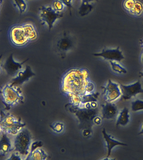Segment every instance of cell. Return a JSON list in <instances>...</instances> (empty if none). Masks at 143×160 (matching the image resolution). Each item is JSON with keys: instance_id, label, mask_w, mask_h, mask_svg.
<instances>
[{"instance_id": "6", "label": "cell", "mask_w": 143, "mask_h": 160, "mask_svg": "<svg viewBox=\"0 0 143 160\" xmlns=\"http://www.w3.org/2000/svg\"><path fill=\"white\" fill-rule=\"evenodd\" d=\"M14 136L13 140L14 151L18 152L21 156H28L32 144L31 132L27 128H23Z\"/></svg>"}, {"instance_id": "34", "label": "cell", "mask_w": 143, "mask_h": 160, "mask_svg": "<svg viewBox=\"0 0 143 160\" xmlns=\"http://www.w3.org/2000/svg\"><path fill=\"white\" fill-rule=\"evenodd\" d=\"M138 134H139V135L143 134V122L142 127L141 131H140V132H139V133H138Z\"/></svg>"}, {"instance_id": "3", "label": "cell", "mask_w": 143, "mask_h": 160, "mask_svg": "<svg viewBox=\"0 0 143 160\" xmlns=\"http://www.w3.org/2000/svg\"><path fill=\"white\" fill-rule=\"evenodd\" d=\"M66 105L69 111L77 117L81 127L91 130L94 119L98 116V107H93L90 103L85 104V106L83 107L73 103Z\"/></svg>"}, {"instance_id": "35", "label": "cell", "mask_w": 143, "mask_h": 160, "mask_svg": "<svg viewBox=\"0 0 143 160\" xmlns=\"http://www.w3.org/2000/svg\"><path fill=\"white\" fill-rule=\"evenodd\" d=\"M3 2V0H0V8L2 6Z\"/></svg>"}, {"instance_id": "19", "label": "cell", "mask_w": 143, "mask_h": 160, "mask_svg": "<svg viewBox=\"0 0 143 160\" xmlns=\"http://www.w3.org/2000/svg\"><path fill=\"white\" fill-rule=\"evenodd\" d=\"M94 8L93 5L91 3H81L79 9V13L81 16H84L88 14Z\"/></svg>"}, {"instance_id": "15", "label": "cell", "mask_w": 143, "mask_h": 160, "mask_svg": "<svg viewBox=\"0 0 143 160\" xmlns=\"http://www.w3.org/2000/svg\"><path fill=\"white\" fill-rule=\"evenodd\" d=\"M73 45V41L72 38L65 35L60 38L57 41L56 48L60 52H65L71 50Z\"/></svg>"}, {"instance_id": "11", "label": "cell", "mask_w": 143, "mask_h": 160, "mask_svg": "<svg viewBox=\"0 0 143 160\" xmlns=\"http://www.w3.org/2000/svg\"><path fill=\"white\" fill-rule=\"evenodd\" d=\"M27 60L21 62H16L14 60L13 54H11L8 58L3 68L7 73L11 77H15L22 68V66Z\"/></svg>"}, {"instance_id": "9", "label": "cell", "mask_w": 143, "mask_h": 160, "mask_svg": "<svg viewBox=\"0 0 143 160\" xmlns=\"http://www.w3.org/2000/svg\"><path fill=\"white\" fill-rule=\"evenodd\" d=\"M120 87L122 93V99L129 100L138 94L143 93V89L139 81L129 85L120 84Z\"/></svg>"}, {"instance_id": "14", "label": "cell", "mask_w": 143, "mask_h": 160, "mask_svg": "<svg viewBox=\"0 0 143 160\" xmlns=\"http://www.w3.org/2000/svg\"><path fill=\"white\" fill-rule=\"evenodd\" d=\"M101 105L102 114L103 118L112 120L116 118L118 113V108L115 104L106 102Z\"/></svg>"}, {"instance_id": "29", "label": "cell", "mask_w": 143, "mask_h": 160, "mask_svg": "<svg viewBox=\"0 0 143 160\" xmlns=\"http://www.w3.org/2000/svg\"><path fill=\"white\" fill-rule=\"evenodd\" d=\"M8 157V158L6 159L8 160H21L22 159V158H21V155L18 152H16V151H14V152L11 154L10 157Z\"/></svg>"}, {"instance_id": "37", "label": "cell", "mask_w": 143, "mask_h": 160, "mask_svg": "<svg viewBox=\"0 0 143 160\" xmlns=\"http://www.w3.org/2000/svg\"><path fill=\"white\" fill-rule=\"evenodd\" d=\"M3 54L0 55V64H1V58H2ZM0 74H1V70H0Z\"/></svg>"}, {"instance_id": "23", "label": "cell", "mask_w": 143, "mask_h": 160, "mask_svg": "<svg viewBox=\"0 0 143 160\" xmlns=\"http://www.w3.org/2000/svg\"><path fill=\"white\" fill-rule=\"evenodd\" d=\"M51 6L56 12H61L65 8V5L60 0H54Z\"/></svg>"}, {"instance_id": "30", "label": "cell", "mask_w": 143, "mask_h": 160, "mask_svg": "<svg viewBox=\"0 0 143 160\" xmlns=\"http://www.w3.org/2000/svg\"><path fill=\"white\" fill-rule=\"evenodd\" d=\"M64 3V4L68 8L70 11V14L71 15L72 8V1L73 0H60Z\"/></svg>"}, {"instance_id": "38", "label": "cell", "mask_w": 143, "mask_h": 160, "mask_svg": "<svg viewBox=\"0 0 143 160\" xmlns=\"http://www.w3.org/2000/svg\"><path fill=\"white\" fill-rule=\"evenodd\" d=\"M140 43L142 45V47H143V40H140Z\"/></svg>"}, {"instance_id": "7", "label": "cell", "mask_w": 143, "mask_h": 160, "mask_svg": "<svg viewBox=\"0 0 143 160\" xmlns=\"http://www.w3.org/2000/svg\"><path fill=\"white\" fill-rule=\"evenodd\" d=\"M39 17L43 24H46L50 31L57 19L63 16V14L56 12L51 6H42L39 10Z\"/></svg>"}, {"instance_id": "20", "label": "cell", "mask_w": 143, "mask_h": 160, "mask_svg": "<svg viewBox=\"0 0 143 160\" xmlns=\"http://www.w3.org/2000/svg\"><path fill=\"white\" fill-rule=\"evenodd\" d=\"M110 65H111V68L115 72H119L120 73H126L127 71L121 65L117 63L116 61H109Z\"/></svg>"}, {"instance_id": "25", "label": "cell", "mask_w": 143, "mask_h": 160, "mask_svg": "<svg viewBox=\"0 0 143 160\" xmlns=\"http://www.w3.org/2000/svg\"><path fill=\"white\" fill-rule=\"evenodd\" d=\"M50 127L55 132H60L63 130L64 124L61 122H56L50 125Z\"/></svg>"}, {"instance_id": "17", "label": "cell", "mask_w": 143, "mask_h": 160, "mask_svg": "<svg viewBox=\"0 0 143 160\" xmlns=\"http://www.w3.org/2000/svg\"><path fill=\"white\" fill-rule=\"evenodd\" d=\"M48 157L47 153L41 148H36L32 152H30L26 160H44Z\"/></svg>"}, {"instance_id": "10", "label": "cell", "mask_w": 143, "mask_h": 160, "mask_svg": "<svg viewBox=\"0 0 143 160\" xmlns=\"http://www.w3.org/2000/svg\"><path fill=\"white\" fill-rule=\"evenodd\" d=\"M94 56L103 58L104 59L109 61L120 62L124 59V57L123 52L118 46L116 48L104 49L100 52L93 54Z\"/></svg>"}, {"instance_id": "40", "label": "cell", "mask_w": 143, "mask_h": 160, "mask_svg": "<svg viewBox=\"0 0 143 160\" xmlns=\"http://www.w3.org/2000/svg\"><path fill=\"white\" fill-rule=\"evenodd\" d=\"M142 62L143 63V54L142 55Z\"/></svg>"}, {"instance_id": "12", "label": "cell", "mask_w": 143, "mask_h": 160, "mask_svg": "<svg viewBox=\"0 0 143 160\" xmlns=\"http://www.w3.org/2000/svg\"><path fill=\"white\" fill-rule=\"evenodd\" d=\"M35 75L36 74L32 71L31 67L26 66L24 70L20 71L17 75L12 79L11 84L13 86L22 85Z\"/></svg>"}, {"instance_id": "13", "label": "cell", "mask_w": 143, "mask_h": 160, "mask_svg": "<svg viewBox=\"0 0 143 160\" xmlns=\"http://www.w3.org/2000/svg\"><path fill=\"white\" fill-rule=\"evenodd\" d=\"M13 151V146L8 134L3 132L0 135V157L9 156Z\"/></svg>"}, {"instance_id": "5", "label": "cell", "mask_w": 143, "mask_h": 160, "mask_svg": "<svg viewBox=\"0 0 143 160\" xmlns=\"http://www.w3.org/2000/svg\"><path fill=\"white\" fill-rule=\"evenodd\" d=\"M26 125L21 118L17 119L10 112L2 110L0 111V127L3 132L14 136Z\"/></svg>"}, {"instance_id": "27", "label": "cell", "mask_w": 143, "mask_h": 160, "mask_svg": "<svg viewBox=\"0 0 143 160\" xmlns=\"http://www.w3.org/2000/svg\"><path fill=\"white\" fill-rule=\"evenodd\" d=\"M94 88V86L93 82L91 81H89L87 84L86 87H85V92L84 94H89L91 93Z\"/></svg>"}, {"instance_id": "4", "label": "cell", "mask_w": 143, "mask_h": 160, "mask_svg": "<svg viewBox=\"0 0 143 160\" xmlns=\"http://www.w3.org/2000/svg\"><path fill=\"white\" fill-rule=\"evenodd\" d=\"M0 98L6 110H10L19 103H24V96L21 88L11 84H7L0 91Z\"/></svg>"}, {"instance_id": "18", "label": "cell", "mask_w": 143, "mask_h": 160, "mask_svg": "<svg viewBox=\"0 0 143 160\" xmlns=\"http://www.w3.org/2000/svg\"><path fill=\"white\" fill-rule=\"evenodd\" d=\"M130 116L129 114V109L126 107L124 109L119 113V117L118 118L116 123V126H125L129 122Z\"/></svg>"}, {"instance_id": "8", "label": "cell", "mask_w": 143, "mask_h": 160, "mask_svg": "<svg viewBox=\"0 0 143 160\" xmlns=\"http://www.w3.org/2000/svg\"><path fill=\"white\" fill-rule=\"evenodd\" d=\"M101 88L106 102H113L121 96V90L119 84L113 82L111 80L109 79L106 86H101Z\"/></svg>"}, {"instance_id": "39", "label": "cell", "mask_w": 143, "mask_h": 160, "mask_svg": "<svg viewBox=\"0 0 143 160\" xmlns=\"http://www.w3.org/2000/svg\"><path fill=\"white\" fill-rule=\"evenodd\" d=\"M3 132L2 130H1V128L0 127V134H2Z\"/></svg>"}, {"instance_id": "36", "label": "cell", "mask_w": 143, "mask_h": 160, "mask_svg": "<svg viewBox=\"0 0 143 160\" xmlns=\"http://www.w3.org/2000/svg\"><path fill=\"white\" fill-rule=\"evenodd\" d=\"M139 74H140V77H143V72H139Z\"/></svg>"}, {"instance_id": "26", "label": "cell", "mask_w": 143, "mask_h": 160, "mask_svg": "<svg viewBox=\"0 0 143 160\" xmlns=\"http://www.w3.org/2000/svg\"><path fill=\"white\" fill-rule=\"evenodd\" d=\"M135 2V0H125L124 3V8L130 12V10L134 7Z\"/></svg>"}, {"instance_id": "1", "label": "cell", "mask_w": 143, "mask_h": 160, "mask_svg": "<svg viewBox=\"0 0 143 160\" xmlns=\"http://www.w3.org/2000/svg\"><path fill=\"white\" fill-rule=\"evenodd\" d=\"M90 81L89 71L86 69L74 68L68 71L63 78V90L73 96L83 95L85 87Z\"/></svg>"}, {"instance_id": "21", "label": "cell", "mask_w": 143, "mask_h": 160, "mask_svg": "<svg viewBox=\"0 0 143 160\" xmlns=\"http://www.w3.org/2000/svg\"><path fill=\"white\" fill-rule=\"evenodd\" d=\"M143 12V5L139 1H136L130 12L135 16H139Z\"/></svg>"}, {"instance_id": "24", "label": "cell", "mask_w": 143, "mask_h": 160, "mask_svg": "<svg viewBox=\"0 0 143 160\" xmlns=\"http://www.w3.org/2000/svg\"><path fill=\"white\" fill-rule=\"evenodd\" d=\"M21 14L26 11L27 6L25 0H13Z\"/></svg>"}, {"instance_id": "32", "label": "cell", "mask_w": 143, "mask_h": 160, "mask_svg": "<svg viewBox=\"0 0 143 160\" xmlns=\"http://www.w3.org/2000/svg\"><path fill=\"white\" fill-rule=\"evenodd\" d=\"M94 122L97 125H99L101 122V119L98 116H96L94 119Z\"/></svg>"}, {"instance_id": "33", "label": "cell", "mask_w": 143, "mask_h": 160, "mask_svg": "<svg viewBox=\"0 0 143 160\" xmlns=\"http://www.w3.org/2000/svg\"><path fill=\"white\" fill-rule=\"evenodd\" d=\"M98 0H82V3H91L92 2H94V1H98Z\"/></svg>"}, {"instance_id": "22", "label": "cell", "mask_w": 143, "mask_h": 160, "mask_svg": "<svg viewBox=\"0 0 143 160\" xmlns=\"http://www.w3.org/2000/svg\"><path fill=\"white\" fill-rule=\"evenodd\" d=\"M131 110L134 112L143 110V101L136 99L131 102Z\"/></svg>"}, {"instance_id": "28", "label": "cell", "mask_w": 143, "mask_h": 160, "mask_svg": "<svg viewBox=\"0 0 143 160\" xmlns=\"http://www.w3.org/2000/svg\"><path fill=\"white\" fill-rule=\"evenodd\" d=\"M43 145V143L41 141H37L34 142L33 143L31 144L30 152H32L38 148L42 147Z\"/></svg>"}, {"instance_id": "16", "label": "cell", "mask_w": 143, "mask_h": 160, "mask_svg": "<svg viewBox=\"0 0 143 160\" xmlns=\"http://www.w3.org/2000/svg\"><path fill=\"white\" fill-rule=\"evenodd\" d=\"M103 136L105 142H106V147L107 148L108 154L107 157H109L111 154L112 150L115 146H127V145L126 144L124 143V142H120L114 139L111 136L108 134L107 133L106 131L105 128H103L102 131Z\"/></svg>"}, {"instance_id": "2", "label": "cell", "mask_w": 143, "mask_h": 160, "mask_svg": "<svg viewBox=\"0 0 143 160\" xmlns=\"http://www.w3.org/2000/svg\"><path fill=\"white\" fill-rule=\"evenodd\" d=\"M9 36L13 45L21 46L36 40L38 33L32 24L26 23L13 26L10 30Z\"/></svg>"}, {"instance_id": "31", "label": "cell", "mask_w": 143, "mask_h": 160, "mask_svg": "<svg viewBox=\"0 0 143 160\" xmlns=\"http://www.w3.org/2000/svg\"><path fill=\"white\" fill-rule=\"evenodd\" d=\"M91 133V130L88 129H85L83 131V135L85 136H87Z\"/></svg>"}]
</instances>
